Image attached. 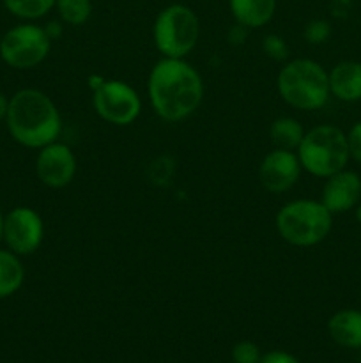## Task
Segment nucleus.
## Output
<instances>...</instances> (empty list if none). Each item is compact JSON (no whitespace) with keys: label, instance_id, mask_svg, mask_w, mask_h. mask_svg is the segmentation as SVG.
<instances>
[{"label":"nucleus","instance_id":"obj_15","mask_svg":"<svg viewBox=\"0 0 361 363\" xmlns=\"http://www.w3.org/2000/svg\"><path fill=\"white\" fill-rule=\"evenodd\" d=\"M328 330L331 339L343 347H361V312L340 311L329 319Z\"/></svg>","mask_w":361,"mask_h":363},{"label":"nucleus","instance_id":"obj_18","mask_svg":"<svg viewBox=\"0 0 361 363\" xmlns=\"http://www.w3.org/2000/svg\"><path fill=\"white\" fill-rule=\"evenodd\" d=\"M57 0H4V6L7 7L11 14L25 20H35V18L45 16Z\"/></svg>","mask_w":361,"mask_h":363},{"label":"nucleus","instance_id":"obj_27","mask_svg":"<svg viewBox=\"0 0 361 363\" xmlns=\"http://www.w3.org/2000/svg\"><path fill=\"white\" fill-rule=\"evenodd\" d=\"M2 236H4V218L2 215H0V240H2Z\"/></svg>","mask_w":361,"mask_h":363},{"label":"nucleus","instance_id":"obj_17","mask_svg":"<svg viewBox=\"0 0 361 363\" xmlns=\"http://www.w3.org/2000/svg\"><path fill=\"white\" fill-rule=\"evenodd\" d=\"M25 279L23 266L16 254L0 250V298H7L16 293Z\"/></svg>","mask_w":361,"mask_h":363},{"label":"nucleus","instance_id":"obj_21","mask_svg":"<svg viewBox=\"0 0 361 363\" xmlns=\"http://www.w3.org/2000/svg\"><path fill=\"white\" fill-rule=\"evenodd\" d=\"M262 48H264V52L275 60H285L287 57H289V46H287V43L276 34H269L268 38L264 39V43H262Z\"/></svg>","mask_w":361,"mask_h":363},{"label":"nucleus","instance_id":"obj_7","mask_svg":"<svg viewBox=\"0 0 361 363\" xmlns=\"http://www.w3.org/2000/svg\"><path fill=\"white\" fill-rule=\"evenodd\" d=\"M52 38L38 25H18L6 32L0 41L4 62L16 69H30L41 64L50 53Z\"/></svg>","mask_w":361,"mask_h":363},{"label":"nucleus","instance_id":"obj_10","mask_svg":"<svg viewBox=\"0 0 361 363\" xmlns=\"http://www.w3.org/2000/svg\"><path fill=\"white\" fill-rule=\"evenodd\" d=\"M39 181L50 188H64L73 181L76 172V158L67 145L52 142L41 147L35 160Z\"/></svg>","mask_w":361,"mask_h":363},{"label":"nucleus","instance_id":"obj_13","mask_svg":"<svg viewBox=\"0 0 361 363\" xmlns=\"http://www.w3.org/2000/svg\"><path fill=\"white\" fill-rule=\"evenodd\" d=\"M329 92L340 101L354 103L361 99V62L343 60L328 73Z\"/></svg>","mask_w":361,"mask_h":363},{"label":"nucleus","instance_id":"obj_26","mask_svg":"<svg viewBox=\"0 0 361 363\" xmlns=\"http://www.w3.org/2000/svg\"><path fill=\"white\" fill-rule=\"evenodd\" d=\"M356 220L361 223V204L356 206Z\"/></svg>","mask_w":361,"mask_h":363},{"label":"nucleus","instance_id":"obj_4","mask_svg":"<svg viewBox=\"0 0 361 363\" xmlns=\"http://www.w3.org/2000/svg\"><path fill=\"white\" fill-rule=\"evenodd\" d=\"M297 158H299L301 169L315 177L328 179L329 176L347 167L350 158L347 135L331 124L311 128L308 133H304L297 147Z\"/></svg>","mask_w":361,"mask_h":363},{"label":"nucleus","instance_id":"obj_24","mask_svg":"<svg viewBox=\"0 0 361 363\" xmlns=\"http://www.w3.org/2000/svg\"><path fill=\"white\" fill-rule=\"evenodd\" d=\"M260 363H299L292 354L283 353V351H271L265 357L260 358Z\"/></svg>","mask_w":361,"mask_h":363},{"label":"nucleus","instance_id":"obj_9","mask_svg":"<svg viewBox=\"0 0 361 363\" xmlns=\"http://www.w3.org/2000/svg\"><path fill=\"white\" fill-rule=\"evenodd\" d=\"M42 220L34 209L16 208L4 218V238L16 255L34 254L42 241Z\"/></svg>","mask_w":361,"mask_h":363},{"label":"nucleus","instance_id":"obj_1","mask_svg":"<svg viewBox=\"0 0 361 363\" xmlns=\"http://www.w3.org/2000/svg\"><path fill=\"white\" fill-rule=\"evenodd\" d=\"M147 91L154 112L168 123H177L198 108L204 84L198 71L184 59L163 57L149 74Z\"/></svg>","mask_w":361,"mask_h":363},{"label":"nucleus","instance_id":"obj_11","mask_svg":"<svg viewBox=\"0 0 361 363\" xmlns=\"http://www.w3.org/2000/svg\"><path fill=\"white\" fill-rule=\"evenodd\" d=\"M301 174V163L294 151H283V149H273L265 158L262 160L258 177L262 186L271 194H282L290 190L297 183Z\"/></svg>","mask_w":361,"mask_h":363},{"label":"nucleus","instance_id":"obj_23","mask_svg":"<svg viewBox=\"0 0 361 363\" xmlns=\"http://www.w3.org/2000/svg\"><path fill=\"white\" fill-rule=\"evenodd\" d=\"M347 145H349V156L361 165V121L350 128L347 133Z\"/></svg>","mask_w":361,"mask_h":363},{"label":"nucleus","instance_id":"obj_2","mask_svg":"<svg viewBox=\"0 0 361 363\" xmlns=\"http://www.w3.org/2000/svg\"><path fill=\"white\" fill-rule=\"evenodd\" d=\"M7 128L18 144L41 149L59 138L62 121L55 103L41 91L23 89L9 99Z\"/></svg>","mask_w":361,"mask_h":363},{"label":"nucleus","instance_id":"obj_12","mask_svg":"<svg viewBox=\"0 0 361 363\" xmlns=\"http://www.w3.org/2000/svg\"><path fill=\"white\" fill-rule=\"evenodd\" d=\"M361 199V177L350 170H340L328 177L322 188L321 202L333 213H347L360 204Z\"/></svg>","mask_w":361,"mask_h":363},{"label":"nucleus","instance_id":"obj_16","mask_svg":"<svg viewBox=\"0 0 361 363\" xmlns=\"http://www.w3.org/2000/svg\"><path fill=\"white\" fill-rule=\"evenodd\" d=\"M269 137H271L276 149H283V151H294L296 149L297 151L304 137V130L292 117H280L269 128Z\"/></svg>","mask_w":361,"mask_h":363},{"label":"nucleus","instance_id":"obj_22","mask_svg":"<svg viewBox=\"0 0 361 363\" xmlns=\"http://www.w3.org/2000/svg\"><path fill=\"white\" fill-rule=\"evenodd\" d=\"M260 351L253 342H239L232 350L234 363H260Z\"/></svg>","mask_w":361,"mask_h":363},{"label":"nucleus","instance_id":"obj_19","mask_svg":"<svg viewBox=\"0 0 361 363\" xmlns=\"http://www.w3.org/2000/svg\"><path fill=\"white\" fill-rule=\"evenodd\" d=\"M57 9L60 18L67 25H84L91 18L92 4L91 0H57Z\"/></svg>","mask_w":361,"mask_h":363},{"label":"nucleus","instance_id":"obj_5","mask_svg":"<svg viewBox=\"0 0 361 363\" xmlns=\"http://www.w3.org/2000/svg\"><path fill=\"white\" fill-rule=\"evenodd\" d=\"M333 227V213L321 201H292L276 215V229L294 247H314L324 241Z\"/></svg>","mask_w":361,"mask_h":363},{"label":"nucleus","instance_id":"obj_25","mask_svg":"<svg viewBox=\"0 0 361 363\" xmlns=\"http://www.w3.org/2000/svg\"><path fill=\"white\" fill-rule=\"evenodd\" d=\"M7 106H9V101H7V99L4 98V94H0V121L6 119Z\"/></svg>","mask_w":361,"mask_h":363},{"label":"nucleus","instance_id":"obj_20","mask_svg":"<svg viewBox=\"0 0 361 363\" xmlns=\"http://www.w3.org/2000/svg\"><path fill=\"white\" fill-rule=\"evenodd\" d=\"M331 35V25L326 20H311L304 27V39L311 45H322Z\"/></svg>","mask_w":361,"mask_h":363},{"label":"nucleus","instance_id":"obj_14","mask_svg":"<svg viewBox=\"0 0 361 363\" xmlns=\"http://www.w3.org/2000/svg\"><path fill=\"white\" fill-rule=\"evenodd\" d=\"M236 21L248 28L264 27L275 16L276 0H229Z\"/></svg>","mask_w":361,"mask_h":363},{"label":"nucleus","instance_id":"obj_3","mask_svg":"<svg viewBox=\"0 0 361 363\" xmlns=\"http://www.w3.org/2000/svg\"><path fill=\"white\" fill-rule=\"evenodd\" d=\"M283 101L297 110H319L328 103L329 78L324 67L310 59H294L278 74Z\"/></svg>","mask_w":361,"mask_h":363},{"label":"nucleus","instance_id":"obj_6","mask_svg":"<svg viewBox=\"0 0 361 363\" xmlns=\"http://www.w3.org/2000/svg\"><path fill=\"white\" fill-rule=\"evenodd\" d=\"M198 18L193 9L183 4H172L158 14L152 28L154 45L163 57L184 59L198 41Z\"/></svg>","mask_w":361,"mask_h":363},{"label":"nucleus","instance_id":"obj_8","mask_svg":"<svg viewBox=\"0 0 361 363\" xmlns=\"http://www.w3.org/2000/svg\"><path fill=\"white\" fill-rule=\"evenodd\" d=\"M94 108L101 119L127 126L140 116L142 103L133 87L119 80H105L94 91Z\"/></svg>","mask_w":361,"mask_h":363}]
</instances>
